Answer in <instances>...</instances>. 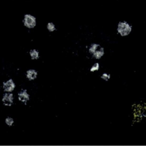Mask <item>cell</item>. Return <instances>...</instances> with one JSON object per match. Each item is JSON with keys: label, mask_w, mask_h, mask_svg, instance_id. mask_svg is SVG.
<instances>
[{"label": "cell", "mask_w": 146, "mask_h": 146, "mask_svg": "<svg viewBox=\"0 0 146 146\" xmlns=\"http://www.w3.org/2000/svg\"><path fill=\"white\" fill-rule=\"evenodd\" d=\"M22 23L24 26L27 28L29 29H33L37 25V18L32 14H26L23 17Z\"/></svg>", "instance_id": "1"}, {"label": "cell", "mask_w": 146, "mask_h": 146, "mask_svg": "<svg viewBox=\"0 0 146 146\" xmlns=\"http://www.w3.org/2000/svg\"><path fill=\"white\" fill-rule=\"evenodd\" d=\"M131 31V27L130 25L125 22H122L119 24L118 27V31L121 35H127Z\"/></svg>", "instance_id": "2"}, {"label": "cell", "mask_w": 146, "mask_h": 146, "mask_svg": "<svg viewBox=\"0 0 146 146\" xmlns=\"http://www.w3.org/2000/svg\"><path fill=\"white\" fill-rule=\"evenodd\" d=\"M15 87V85L14 84L13 82L11 80L6 82V83L4 85V89L6 91L10 92L13 90Z\"/></svg>", "instance_id": "3"}, {"label": "cell", "mask_w": 146, "mask_h": 146, "mask_svg": "<svg viewBox=\"0 0 146 146\" xmlns=\"http://www.w3.org/2000/svg\"><path fill=\"white\" fill-rule=\"evenodd\" d=\"M13 96L11 94H7L3 98V102L6 105H10L12 103Z\"/></svg>", "instance_id": "4"}, {"label": "cell", "mask_w": 146, "mask_h": 146, "mask_svg": "<svg viewBox=\"0 0 146 146\" xmlns=\"http://www.w3.org/2000/svg\"><path fill=\"white\" fill-rule=\"evenodd\" d=\"M30 55L33 59H37L39 57V52L36 49H32L30 51Z\"/></svg>", "instance_id": "5"}, {"label": "cell", "mask_w": 146, "mask_h": 146, "mask_svg": "<svg viewBox=\"0 0 146 146\" xmlns=\"http://www.w3.org/2000/svg\"><path fill=\"white\" fill-rule=\"evenodd\" d=\"M28 96L27 95L26 93L23 92H22L20 95L19 99L22 102H26L28 99Z\"/></svg>", "instance_id": "6"}, {"label": "cell", "mask_w": 146, "mask_h": 146, "mask_svg": "<svg viewBox=\"0 0 146 146\" xmlns=\"http://www.w3.org/2000/svg\"><path fill=\"white\" fill-rule=\"evenodd\" d=\"M46 28L49 32H53L56 30L55 25L52 22H48L47 24Z\"/></svg>", "instance_id": "7"}, {"label": "cell", "mask_w": 146, "mask_h": 146, "mask_svg": "<svg viewBox=\"0 0 146 146\" xmlns=\"http://www.w3.org/2000/svg\"><path fill=\"white\" fill-rule=\"evenodd\" d=\"M37 73L34 70H30L27 72V77L31 79H33L36 77Z\"/></svg>", "instance_id": "8"}, {"label": "cell", "mask_w": 146, "mask_h": 146, "mask_svg": "<svg viewBox=\"0 0 146 146\" xmlns=\"http://www.w3.org/2000/svg\"><path fill=\"white\" fill-rule=\"evenodd\" d=\"M6 122H7V125H9V126H11L13 122V120L11 118H8V119H7V120H6Z\"/></svg>", "instance_id": "9"}]
</instances>
